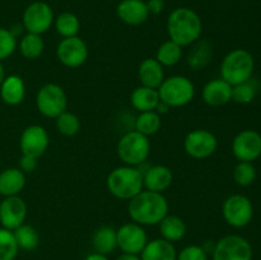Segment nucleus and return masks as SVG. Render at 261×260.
<instances>
[{
    "label": "nucleus",
    "instance_id": "obj_1",
    "mask_svg": "<svg viewBox=\"0 0 261 260\" xmlns=\"http://www.w3.org/2000/svg\"><path fill=\"white\" fill-rule=\"evenodd\" d=\"M168 201L162 193L142 190L129 200L127 212L133 222L140 226H154L168 214Z\"/></svg>",
    "mask_w": 261,
    "mask_h": 260
},
{
    "label": "nucleus",
    "instance_id": "obj_2",
    "mask_svg": "<svg viewBox=\"0 0 261 260\" xmlns=\"http://www.w3.org/2000/svg\"><path fill=\"white\" fill-rule=\"evenodd\" d=\"M203 23L195 10L190 8H176L167 18V33L171 41L181 47L193 45L200 38Z\"/></svg>",
    "mask_w": 261,
    "mask_h": 260
},
{
    "label": "nucleus",
    "instance_id": "obj_3",
    "mask_svg": "<svg viewBox=\"0 0 261 260\" xmlns=\"http://www.w3.org/2000/svg\"><path fill=\"white\" fill-rule=\"evenodd\" d=\"M106 185L115 198L130 200L144 188L143 172L134 166H120L109 173Z\"/></svg>",
    "mask_w": 261,
    "mask_h": 260
},
{
    "label": "nucleus",
    "instance_id": "obj_4",
    "mask_svg": "<svg viewBox=\"0 0 261 260\" xmlns=\"http://www.w3.org/2000/svg\"><path fill=\"white\" fill-rule=\"evenodd\" d=\"M254 56L245 48H236L227 54L221 64V78L231 86L250 81L254 73Z\"/></svg>",
    "mask_w": 261,
    "mask_h": 260
},
{
    "label": "nucleus",
    "instance_id": "obj_5",
    "mask_svg": "<svg viewBox=\"0 0 261 260\" xmlns=\"http://www.w3.org/2000/svg\"><path fill=\"white\" fill-rule=\"evenodd\" d=\"M160 99L167 106L182 107L193 101L195 96V86L193 82L184 75H172L165 78L158 87Z\"/></svg>",
    "mask_w": 261,
    "mask_h": 260
},
{
    "label": "nucleus",
    "instance_id": "obj_6",
    "mask_svg": "<svg viewBox=\"0 0 261 260\" xmlns=\"http://www.w3.org/2000/svg\"><path fill=\"white\" fill-rule=\"evenodd\" d=\"M150 143L148 137L137 130H130L120 138L117 143V155L126 166L137 167L149 157Z\"/></svg>",
    "mask_w": 261,
    "mask_h": 260
},
{
    "label": "nucleus",
    "instance_id": "obj_7",
    "mask_svg": "<svg viewBox=\"0 0 261 260\" xmlns=\"http://www.w3.org/2000/svg\"><path fill=\"white\" fill-rule=\"evenodd\" d=\"M37 109L43 116L56 119L59 115L66 111L68 97L61 86L56 83H47L42 86L36 97Z\"/></svg>",
    "mask_w": 261,
    "mask_h": 260
},
{
    "label": "nucleus",
    "instance_id": "obj_8",
    "mask_svg": "<svg viewBox=\"0 0 261 260\" xmlns=\"http://www.w3.org/2000/svg\"><path fill=\"white\" fill-rule=\"evenodd\" d=\"M213 260H252V246L240 235H227L216 242Z\"/></svg>",
    "mask_w": 261,
    "mask_h": 260
},
{
    "label": "nucleus",
    "instance_id": "obj_9",
    "mask_svg": "<svg viewBox=\"0 0 261 260\" xmlns=\"http://www.w3.org/2000/svg\"><path fill=\"white\" fill-rule=\"evenodd\" d=\"M223 218L229 226L234 228L246 227L254 217V206L247 196L234 194L224 200L222 206Z\"/></svg>",
    "mask_w": 261,
    "mask_h": 260
},
{
    "label": "nucleus",
    "instance_id": "obj_10",
    "mask_svg": "<svg viewBox=\"0 0 261 260\" xmlns=\"http://www.w3.org/2000/svg\"><path fill=\"white\" fill-rule=\"evenodd\" d=\"M53 8L45 2H33L24 9L22 15V25L28 33L42 35L54 24Z\"/></svg>",
    "mask_w": 261,
    "mask_h": 260
},
{
    "label": "nucleus",
    "instance_id": "obj_11",
    "mask_svg": "<svg viewBox=\"0 0 261 260\" xmlns=\"http://www.w3.org/2000/svg\"><path fill=\"white\" fill-rule=\"evenodd\" d=\"M218 147L217 137L206 129H196L189 133L184 142L185 152L195 160H204L213 154Z\"/></svg>",
    "mask_w": 261,
    "mask_h": 260
},
{
    "label": "nucleus",
    "instance_id": "obj_12",
    "mask_svg": "<svg viewBox=\"0 0 261 260\" xmlns=\"http://www.w3.org/2000/svg\"><path fill=\"white\" fill-rule=\"evenodd\" d=\"M56 56L63 65L79 68L88 59V46L78 36L63 38L56 47Z\"/></svg>",
    "mask_w": 261,
    "mask_h": 260
},
{
    "label": "nucleus",
    "instance_id": "obj_13",
    "mask_svg": "<svg viewBox=\"0 0 261 260\" xmlns=\"http://www.w3.org/2000/svg\"><path fill=\"white\" fill-rule=\"evenodd\" d=\"M232 153L240 162H254L261 155V135L256 130L240 132L232 142Z\"/></svg>",
    "mask_w": 261,
    "mask_h": 260
},
{
    "label": "nucleus",
    "instance_id": "obj_14",
    "mask_svg": "<svg viewBox=\"0 0 261 260\" xmlns=\"http://www.w3.org/2000/svg\"><path fill=\"white\" fill-rule=\"evenodd\" d=\"M117 247L122 252L139 255L148 242V236L143 226L130 222L116 229Z\"/></svg>",
    "mask_w": 261,
    "mask_h": 260
},
{
    "label": "nucleus",
    "instance_id": "obj_15",
    "mask_svg": "<svg viewBox=\"0 0 261 260\" xmlns=\"http://www.w3.org/2000/svg\"><path fill=\"white\" fill-rule=\"evenodd\" d=\"M27 204L19 195L5 196L0 203V224L3 228L14 231L27 218Z\"/></svg>",
    "mask_w": 261,
    "mask_h": 260
},
{
    "label": "nucleus",
    "instance_id": "obj_16",
    "mask_svg": "<svg viewBox=\"0 0 261 260\" xmlns=\"http://www.w3.org/2000/svg\"><path fill=\"white\" fill-rule=\"evenodd\" d=\"M50 139L45 127L40 125H30L20 134L19 148L22 154L40 158L47 150Z\"/></svg>",
    "mask_w": 261,
    "mask_h": 260
},
{
    "label": "nucleus",
    "instance_id": "obj_17",
    "mask_svg": "<svg viewBox=\"0 0 261 260\" xmlns=\"http://www.w3.org/2000/svg\"><path fill=\"white\" fill-rule=\"evenodd\" d=\"M116 14L126 24L140 25L149 18V10L144 0H121L116 8Z\"/></svg>",
    "mask_w": 261,
    "mask_h": 260
},
{
    "label": "nucleus",
    "instance_id": "obj_18",
    "mask_svg": "<svg viewBox=\"0 0 261 260\" xmlns=\"http://www.w3.org/2000/svg\"><path fill=\"white\" fill-rule=\"evenodd\" d=\"M173 181V173L170 167L163 165H155L148 168L143 173V186L145 190L162 193L167 190Z\"/></svg>",
    "mask_w": 261,
    "mask_h": 260
},
{
    "label": "nucleus",
    "instance_id": "obj_19",
    "mask_svg": "<svg viewBox=\"0 0 261 260\" xmlns=\"http://www.w3.org/2000/svg\"><path fill=\"white\" fill-rule=\"evenodd\" d=\"M203 99L212 107H219L232 101V86L224 79H213L203 88Z\"/></svg>",
    "mask_w": 261,
    "mask_h": 260
},
{
    "label": "nucleus",
    "instance_id": "obj_20",
    "mask_svg": "<svg viewBox=\"0 0 261 260\" xmlns=\"http://www.w3.org/2000/svg\"><path fill=\"white\" fill-rule=\"evenodd\" d=\"M138 75L142 86L154 89H158V87L165 81L163 66L155 60V58L144 59L138 69Z\"/></svg>",
    "mask_w": 261,
    "mask_h": 260
},
{
    "label": "nucleus",
    "instance_id": "obj_21",
    "mask_svg": "<svg viewBox=\"0 0 261 260\" xmlns=\"http://www.w3.org/2000/svg\"><path fill=\"white\" fill-rule=\"evenodd\" d=\"M213 59V45L209 40H200L199 38L196 42L193 43V47L190 48L186 58V63L190 66V69L198 71L203 70Z\"/></svg>",
    "mask_w": 261,
    "mask_h": 260
},
{
    "label": "nucleus",
    "instance_id": "obj_22",
    "mask_svg": "<svg viewBox=\"0 0 261 260\" xmlns=\"http://www.w3.org/2000/svg\"><path fill=\"white\" fill-rule=\"evenodd\" d=\"M25 96V86L19 75H8L0 84V97L9 106L22 103Z\"/></svg>",
    "mask_w": 261,
    "mask_h": 260
},
{
    "label": "nucleus",
    "instance_id": "obj_23",
    "mask_svg": "<svg viewBox=\"0 0 261 260\" xmlns=\"http://www.w3.org/2000/svg\"><path fill=\"white\" fill-rule=\"evenodd\" d=\"M139 255L140 260H176L177 251L172 242L165 239H155L148 241Z\"/></svg>",
    "mask_w": 261,
    "mask_h": 260
},
{
    "label": "nucleus",
    "instance_id": "obj_24",
    "mask_svg": "<svg viewBox=\"0 0 261 260\" xmlns=\"http://www.w3.org/2000/svg\"><path fill=\"white\" fill-rule=\"evenodd\" d=\"M25 186V173L17 167H10L0 172V195H18Z\"/></svg>",
    "mask_w": 261,
    "mask_h": 260
},
{
    "label": "nucleus",
    "instance_id": "obj_25",
    "mask_svg": "<svg viewBox=\"0 0 261 260\" xmlns=\"http://www.w3.org/2000/svg\"><path fill=\"white\" fill-rule=\"evenodd\" d=\"M132 106L139 112L155 111L158 103L161 102L158 89L149 88V87L140 86L133 91L130 96Z\"/></svg>",
    "mask_w": 261,
    "mask_h": 260
},
{
    "label": "nucleus",
    "instance_id": "obj_26",
    "mask_svg": "<svg viewBox=\"0 0 261 260\" xmlns=\"http://www.w3.org/2000/svg\"><path fill=\"white\" fill-rule=\"evenodd\" d=\"M92 246L94 252L102 255H109L115 251L117 247V236L116 229L114 227L103 226L99 227L92 237Z\"/></svg>",
    "mask_w": 261,
    "mask_h": 260
},
{
    "label": "nucleus",
    "instance_id": "obj_27",
    "mask_svg": "<svg viewBox=\"0 0 261 260\" xmlns=\"http://www.w3.org/2000/svg\"><path fill=\"white\" fill-rule=\"evenodd\" d=\"M160 231L162 235V239L170 242L180 241L186 235V224L180 217L167 214L160 222Z\"/></svg>",
    "mask_w": 261,
    "mask_h": 260
},
{
    "label": "nucleus",
    "instance_id": "obj_28",
    "mask_svg": "<svg viewBox=\"0 0 261 260\" xmlns=\"http://www.w3.org/2000/svg\"><path fill=\"white\" fill-rule=\"evenodd\" d=\"M14 239L19 249L25 251H32L40 244V236H38L37 229L31 224H20L18 228L13 231Z\"/></svg>",
    "mask_w": 261,
    "mask_h": 260
},
{
    "label": "nucleus",
    "instance_id": "obj_29",
    "mask_svg": "<svg viewBox=\"0 0 261 260\" xmlns=\"http://www.w3.org/2000/svg\"><path fill=\"white\" fill-rule=\"evenodd\" d=\"M45 48V42H43L41 35H35V33H25L19 42V51L23 58L28 60H35L38 59L43 53Z\"/></svg>",
    "mask_w": 261,
    "mask_h": 260
},
{
    "label": "nucleus",
    "instance_id": "obj_30",
    "mask_svg": "<svg viewBox=\"0 0 261 260\" xmlns=\"http://www.w3.org/2000/svg\"><path fill=\"white\" fill-rule=\"evenodd\" d=\"M161 126H162L161 115L155 111L140 112L135 119V130L145 137L154 135L161 129Z\"/></svg>",
    "mask_w": 261,
    "mask_h": 260
},
{
    "label": "nucleus",
    "instance_id": "obj_31",
    "mask_svg": "<svg viewBox=\"0 0 261 260\" xmlns=\"http://www.w3.org/2000/svg\"><path fill=\"white\" fill-rule=\"evenodd\" d=\"M56 31L61 37H74L78 36L79 30H81V22L79 18L74 13L63 12L54 19Z\"/></svg>",
    "mask_w": 261,
    "mask_h": 260
},
{
    "label": "nucleus",
    "instance_id": "obj_32",
    "mask_svg": "<svg viewBox=\"0 0 261 260\" xmlns=\"http://www.w3.org/2000/svg\"><path fill=\"white\" fill-rule=\"evenodd\" d=\"M182 47L173 41L168 40L158 47L155 54V60L162 66H173L181 60Z\"/></svg>",
    "mask_w": 261,
    "mask_h": 260
},
{
    "label": "nucleus",
    "instance_id": "obj_33",
    "mask_svg": "<svg viewBox=\"0 0 261 260\" xmlns=\"http://www.w3.org/2000/svg\"><path fill=\"white\" fill-rule=\"evenodd\" d=\"M56 129L65 137H73V135L78 134L81 130L79 117L73 112L64 111L63 114L56 117Z\"/></svg>",
    "mask_w": 261,
    "mask_h": 260
},
{
    "label": "nucleus",
    "instance_id": "obj_34",
    "mask_svg": "<svg viewBox=\"0 0 261 260\" xmlns=\"http://www.w3.org/2000/svg\"><path fill=\"white\" fill-rule=\"evenodd\" d=\"M18 250L13 231L0 227V260H14Z\"/></svg>",
    "mask_w": 261,
    "mask_h": 260
},
{
    "label": "nucleus",
    "instance_id": "obj_35",
    "mask_svg": "<svg viewBox=\"0 0 261 260\" xmlns=\"http://www.w3.org/2000/svg\"><path fill=\"white\" fill-rule=\"evenodd\" d=\"M256 178V168L251 162H239L233 170V180L240 186H250Z\"/></svg>",
    "mask_w": 261,
    "mask_h": 260
},
{
    "label": "nucleus",
    "instance_id": "obj_36",
    "mask_svg": "<svg viewBox=\"0 0 261 260\" xmlns=\"http://www.w3.org/2000/svg\"><path fill=\"white\" fill-rule=\"evenodd\" d=\"M255 96H256V88L254 87V84L250 83V81L237 84V86H232V101H234L236 103H251Z\"/></svg>",
    "mask_w": 261,
    "mask_h": 260
},
{
    "label": "nucleus",
    "instance_id": "obj_37",
    "mask_svg": "<svg viewBox=\"0 0 261 260\" xmlns=\"http://www.w3.org/2000/svg\"><path fill=\"white\" fill-rule=\"evenodd\" d=\"M17 48V37L10 32V30L0 27V61L5 60Z\"/></svg>",
    "mask_w": 261,
    "mask_h": 260
},
{
    "label": "nucleus",
    "instance_id": "obj_38",
    "mask_svg": "<svg viewBox=\"0 0 261 260\" xmlns=\"http://www.w3.org/2000/svg\"><path fill=\"white\" fill-rule=\"evenodd\" d=\"M176 260H208V252L203 246L189 245L178 252Z\"/></svg>",
    "mask_w": 261,
    "mask_h": 260
},
{
    "label": "nucleus",
    "instance_id": "obj_39",
    "mask_svg": "<svg viewBox=\"0 0 261 260\" xmlns=\"http://www.w3.org/2000/svg\"><path fill=\"white\" fill-rule=\"evenodd\" d=\"M37 160L38 158L22 154L19 160V170H22L24 173L33 172L37 168Z\"/></svg>",
    "mask_w": 261,
    "mask_h": 260
},
{
    "label": "nucleus",
    "instance_id": "obj_40",
    "mask_svg": "<svg viewBox=\"0 0 261 260\" xmlns=\"http://www.w3.org/2000/svg\"><path fill=\"white\" fill-rule=\"evenodd\" d=\"M147 7L148 10H149V14H160L162 13V10L165 9V2L163 0H148Z\"/></svg>",
    "mask_w": 261,
    "mask_h": 260
},
{
    "label": "nucleus",
    "instance_id": "obj_41",
    "mask_svg": "<svg viewBox=\"0 0 261 260\" xmlns=\"http://www.w3.org/2000/svg\"><path fill=\"white\" fill-rule=\"evenodd\" d=\"M115 260H140V256L137 254H127V252H122Z\"/></svg>",
    "mask_w": 261,
    "mask_h": 260
},
{
    "label": "nucleus",
    "instance_id": "obj_42",
    "mask_svg": "<svg viewBox=\"0 0 261 260\" xmlns=\"http://www.w3.org/2000/svg\"><path fill=\"white\" fill-rule=\"evenodd\" d=\"M170 109H171L170 106H167V105L163 103V102L161 101L160 103H158L157 109H155V112H158L160 115H163V114H167L168 110H170Z\"/></svg>",
    "mask_w": 261,
    "mask_h": 260
},
{
    "label": "nucleus",
    "instance_id": "obj_43",
    "mask_svg": "<svg viewBox=\"0 0 261 260\" xmlns=\"http://www.w3.org/2000/svg\"><path fill=\"white\" fill-rule=\"evenodd\" d=\"M84 260H110L106 255L102 254H97V252H93V254H89L88 256L86 257Z\"/></svg>",
    "mask_w": 261,
    "mask_h": 260
},
{
    "label": "nucleus",
    "instance_id": "obj_44",
    "mask_svg": "<svg viewBox=\"0 0 261 260\" xmlns=\"http://www.w3.org/2000/svg\"><path fill=\"white\" fill-rule=\"evenodd\" d=\"M5 79V70H4V66H3L2 61H0V84L3 83V81Z\"/></svg>",
    "mask_w": 261,
    "mask_h": 260
}]
</instances>
